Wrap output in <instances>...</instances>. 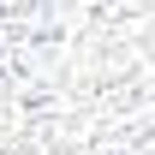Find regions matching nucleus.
<instances>
[{"label": "nucleus", "instance_id": "1", "mask_svg": "<svg viewBox=\"0 0 155 155\" xmlns=\"http://www.w3.org/2000/svg\"><path fill=\"white\" fill-rule=\"evenodd\" d=\"M0 155H155L149 6L0 0Z\"/></svg>", "mask_w": 155, "mask_h": 155}]
</instances>
